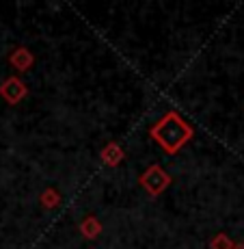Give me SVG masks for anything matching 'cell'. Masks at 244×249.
<instances>
[{
	"label": "cell",
	"instance_id": "6da1fadb",
	"mask_svg": "<svg viewBox=\"0 0 244 249\" xmlns=\"http://www.w3.org/2000/svg\"><path fill=\"white\" fill-rule=\"evenodd\" d=\"M149 135L164 147V152L175 154L193 139V128L184 122V117L179 113L169 111L160 122L149 128Z\"/></svg>",
	"mask_w": 244,
	"mask_h": 249
},
{
	"label": "cell",
	"instance_id": "7a4b0ae2",
	"mask_svg": "<svg viewBox=\"0 0 244 249\" xmlns=\"http://www.w3.org/2000/svg\"><path fill=\"white\" fill-rule=\"evenodd\" d=\"M141 184L149 191V195H160L166 186L171 184V178L166 176V171L162 169L160 165H151L149 169L143 174L141 178Z\"/></svg>",
	"mask_w": 244,
	"mask_h": 249
},
{
	"label": "cell",
	"instance_id": "3957f363",
	"mask_svg": "<svg viewBox=\"0 0 244 249\" xmlns=\"http://www.w3.org/2000/svg\"><path fill=\"white\" fill-rule=\"evenodd\" d=\"M26 93H28L26 85H24L20 78H16V76L7 78V80H4V85L0 87V95H2L9 104H17Z\"/></svg>",
	"mask_w": 244,
	"mask_h": 249
},
{
	"label": "cell",
	"instance_id": "277c9868",
	"mask_svg": "<svg viewBox=\"0 0 244 249\" xmlns=\"http://www.w3.org/2000/svg\"><path fill=\"white\" fill-rule=\"evenodd\" d=\"M11 63L16 65L17 70H28V65L33 63V54L26 50V48H20V50H16L13 52V56H11Z\"/></svg>",
	"mask_w": 244,
	"mask_h": 249
},
{
	"label": "cell",
	"instance_id": "5b68a950",
	"mask_svg": "<svg viewBox=\"0 0 244 249\" xmlns=\"http://www.w3.org/2000/svg\"><path fill=\"white\" fill-rule=\"evenodd\" d=\"M102 156H104V162H108V165H117V162L123 159V152L119 150V145H114V143H111L108 147H104Z\"/></svg>",
	"mask_w": 244,
	"mask_h": 249
},
{
	"label": "cell",
	"instance_id": "8992f818",
	"mask_svg": "<svg viewBox=\"0 0 244 249\" xmlns=\"http://www.w3.org/2000/svg\"><path fill=\"white\" fill-rule=\"evenodd\" d=\"M80 228H82V234H84V236H89V238H95L99 232H102V226L98 223V219H95V217H87V219L82 221V226H80Z\"/></svg>",
	"mask_w": 244,
	"mask_h": 249
},
{
	"label": "cell",
	"instance_id": "52a82bcc",
	"mask_svg": "<svg viewBox=\"0 0 244 249\" xmlns=\"http://www.w3.org/2000/svg\"><path fill=\"white\" fill-rule=\"evenodd\" d=\"M41 199H44V204H46V206H52V204H56V202H59V195H56L52 189H48V193H46Z\"/></svg>",
	"mask_w": 244,
	"mask_h": 249
}]
</instances>
